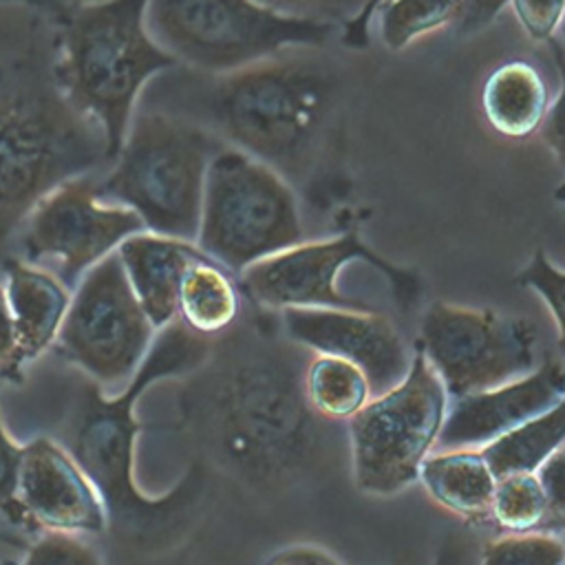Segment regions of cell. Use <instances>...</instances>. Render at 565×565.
<instances>
[{
	"label": "cell",
	"mask_w": 565,
	"mask_h": 565,
	"mask_svg": "<svg viewBox=\"0 0 565 565\" xmlns=\"http://www.w3.org/2000/svg\"><path fill=\"white\" fill-rule=\"evenodd\" d=\"M311 351L258 329L214 338L179 386V426L196 457L258 499L322 483L349 455L347 426L320 417L305 391Z\"/></svg>",
	"instance_id": "1"
},
{
	"label": "cell",
	"mask_w": 565,
	"mask_h": 565,
	"mask_svg": "<svg viewBox=\"0 0 565 565\" xmlns=\"http://www.w3.org/2000/svg\"><path fill=\"white\" fill-rule=\"evenodd\" d=\"M347 79L322 49H289L252 66L207 75H157L139 104L185 117L223 146L276 170L313 207L351 192L342 168Z\"/></svg>",
	"instance_id": "2"
},
{
	"label": "cell",
	"mask_w": 565,
	"mask_h": 565,
	"mask_svg": "<svg viewBox=\"0 0 565 565\" xmlns=\"http://www.w3.org/2000/svg\"><path fill=\"white\" fill-rule=\"evenodd\" d=\"M214 338L188 329L179 318L157 331L141 366L117 393L86 380L62 428V444L97 488L108 532L124 550L157 556L181 545L201 521L212 488V470L196 457L163 494H148L137 481V439L146 430L137 404L163 380L199 369Z\"/></svg>",
	"instance_id": "3"
},
{
	"label": "cell",
	"mask_w": 565,
	"mask_h": 565,
	"mask_svg": "<svg viewBox=\"0 0 565 565\" xmlns=\"http://www.w3.org/2000/svg\"><path fill=\"white\" fill-rule=\"evenodd\" d=\"M108 161L104 130L62 79L57 29L35 24L0 46V243L53 188Z\"/></svg>",
	"instance_id": "4"
},
{
	"label": "cell",
	"mask_w": 565,
	"mask_h": 565,
	"mask_svg": "<svg viewBox=\"0 0 565 565\" xmlns=\"http://www.w3.org/2000/svg\"><path fill=\"white\" fill-rule=\"evenodd\" d=\"M148 0L71 4L55 20L62 79L97 121L110 159L119 150L146 86L177 62L146 31Z\"/></svg>",
	"instance_id": "5"
},
{
	"label": "cell",
	"mask_w": 565,
	"mask_h": 565,
	"mask_svg": "<svg viewBox=\"0 0 565 565\" xmlns=\"http://www.w3.org/2000/svg\"><path fill=\"white\" fill-rule=\"evenodd\" d=\"M221 148L199 124L137 104L97 190L137 214L143 230L194 243L207 168Z\"/></svg>",
	"instance_id": "6"
},
{
	"label": "cell",
	"mask_w": 565,
	"mask_h": 565,
	"mask_svg": "<svg viewBox=\"0 0 565 565\" xmlns=\"http://www.w3.org/2000/svg\"><path fill=\"white\" fill-rule=\"evenodd\" d=\"M340 26L256 0H148L146 31L177 66L223 75L289 49H324Z\"/></svg>",
	"instance_id": "7"
},
{
	"label": "cell",
	"mask_w": 565,
	"mask_h": 565,
	"mask_svg": "<svg viewBox=\"0 0 565 565\" xmlns=\"http://www.w3.org/2000/svg\"><path fill=\"white\" fill-rule=\"evenodd\" d=\"M296 190L269 166L223 146L210 161L196 247L238 276L305 241Z\"/></svg>",
	"instance_id": "8"
},
{
	"label": "cell",
	"mask_w": 565,
	"mask_h": 565,
	"mask_svg": "<svg viewBox=\"0 0 565 565\" xmlns=\"http://www.w3.org/2000/svg\"><path fill=\"white\" fill-rule=\"evenodd\" d=\"M448 411V393L415 349L399 384L373 395L344 422L355 488L373 497H393L417 481L422 461L437 446Z\"/></svg>",
	"instance_id": "9"
},
{
	"label": "cell",
	"mask_w": 565,
	"mask_h": 565,
	"mask_svg": "<svg viewBox=\"0 0 565 565\" xmlns=\"http://www.w3.org/2000/svg\"><path fill=\"white\" fill-rule=\"evenodd\" d=\"M157 329L130 289L117 252L90 267L71 289L57 355L106 393L124 388L141 366Z\"/></svg>",
	"instance_id": "10"
},
{
	"label": "cell",
	"mask_w": 565,
	"mask_h": 565,
	"mask_svg": "<svg viewBox=\"0 0 565 565\" xmlns=\"http://www.w3.org/2000/svg\"><path fill=\"white\" fill-rule=\"evenodd\" d=\"M353 260H364L377 269L404 311H411L419 302L422 280L417 271L380 256L362 241L355 223L331 238L300 241L298 245L267 256L243 269L236 282L252 305L278 313L285 309L318 307L375 309L366 300L351 298L338 289L340 271Z\"/></svg>",
	"instance_id": "11"
},
{
	"label": "cell",
	"mask_w": 565,
	"mask_h": 565,
	"mask_svg": "<svg viewBox=\"0 0 565 565\" xmlns=\"http://www.w3.org/2000/svg\"><path fill=\"white\" fill-rule=\"evenodd\" d=\"M539 331L527 318L437 300L419 324L424 353L448 399L497 388L539 366Z\"/></svg>",
	"instance_id": "12"
},
{
	"label": "cell",
	"mask_w": 565,
	"mask_h": 565,
	"mask_svg": "<svg viewBox=\"0 0 565 565\" xmlns=\"http://www.w3.org/2000/svg\"><path fill=\"white\" fill-rule=\"evenodd\" d=\"M97 174L53 188L18 230L20 258L53 271L68 289L128 236L143 230L137 214L99 194Z\"/></svg>",
	"instance_id": "13"
},
{
	"label": "cell",
	"mask_w": 565,
	"mask_h": 565,
	"mask_svg": "<svg viewBox=\"0 0 565 565\" xmlns=\"http://www.w3.org/2000/svg\"><path fill=\"white\" fill-rule=\"evenodd\" d=\"M282 333L311 353L342 358L369 380L371 395H380L404 380L413 353L397 327L375 309H285Z\"/></svg>",
	"instance_id": "14"
},
{
	"label": "cell",
	"mask_w": 565,
	"mask_h": 565,
	"mask_svg": "<svg viewBox=\"0 0 565 565\" xmlns=\"http://www.w3.org/2000/svg\"><path fill=\"white\" fill-rule=\"evenodd\" d=\"M18 503L31 527L77 536L108 532V516L97 488L68 448L46 435L22 444Z\"/></svg>",
	"instance_id": "15"
},
{
	"label": "cell",
	"mask_w": 565,
	"mask_h": 565,
	"mask_svg": "<svg viewBox=\"0 0 565 565\" xmlns=\"http://www.w3.org/2000/svg\"><path fill=\"white\" fill-rule=\"evenodd\" d=\"M565 397V364L547 358L532 373L497 388L448 399L437 446L444 450L481 448Z\"/></svg>",
	"instance_id": "16"
},
{
	"label": "cell",
	"mask_w": 565,
	"mask_h": 565,
	"mask_svg": "<svg viewBox=\"0 0 565 565\" xmlns=\"http://www.w3.org/2000/svg\"><path fill=\"white\" fill-rule=\"evenodd\" d=\"M205 256L196 243L141 230L117 247V258L141 309L159 331L177 318V294L185 269Z\"/></svg>",
	"instance_id": "17"
},
{
	"label": "cell",
	"mask_w": 565,
	"mask_h": 565,
	"mask_svg": "<svg viewBox=\"0 0 565 565\" xmlns=\"http://www.w3.org/2000/svg\"><path fill=\"white\" fill-rule=\"evenodd\" d=\"M2 287L24 362L46 353L60 333L71 302V289L49 269L22 258L4 260Z\"/></svg>",
	"instance_id": "18"
},
{
	"label": "cell",
	"mask_w": 565,
	"mask_h": 565,
	"mask_svg": "<svg viewBox=\"0 0 565 565\" xmlns=\"http://www.w3.org/2000/svg\"><path fill=\"white\" fill-rule=\"evenodd\" d=\"M417 479L435 503L468 521L490 519L497 477L479 448L430 452Z\"/></svg>",
	"instance_id": "19"
},
{
	"label": "cell",
	"mask_w": 565,
	"mask_h": 565,
	"mask_svg": "<svg viewBox=\"0 0 565 565\" xmlns=\"http://www.w3.org/2000/svg\"><path fill=\"white\" fill-rule=\"evenodd\" d=\"M481 108L501 137L519 141L539 132L550 108V93L530 62L512 60L488 75L481 88Z\"/></svg>",
	"instance_id": "20"
},
{
	"label": "cell",
	"mask_w": 565,
	"mask_h": 565,
	"mask_svg": "<svg viewBox=\"0 0 565 565\" xmlns=\"http://www.w3.org/2000/svg\"><path fill=\"white\" fill-rule=\"evenodd\" d=\"M241 289L225 267L207 256L196 258L183 274L177 294V318L199 335L218 338L234 327Z\"/></svg>",
	"instance_id": "21"
},
{
	"label": "cell",
	"mask_w": 565,
	"mask_h": 565,
	"mask_svg": "<svg viewBox=\"0 0 565 565\" xmlns=\"http://www.w3.org/2000/svg\"><path fill=\"white\" fill-rule=\"evenodd\" d=\"M565 444V397L550 411L512 428L499 439L481 446L497 479L519 472H534L556 448Z\"/></svg>",
	"instance_id": "22"
},
{
	"label": "cell",
	"mask_w": 565,
	"mask_h": 565,
	"mask_svg": "<svg viewBox=\"0 0 565 565\" xmlns=\"http://www.w3.org/2000/svg\"><path fill=\"white\" fill-rule=\"evenodd\" d=\"M305 391L320 417L340 424L351 419L371 399L369 380L355 364L320 353H313L307 364Z\"/></svg>",
	"instance_id": "23"
},
{
	"label": "cell",
	"mask_w": 565,
	"mask_h": 565,
	"mask_svg": "<svg viewBox=\"0 0 565 565\" xmlns=\"http://www.w3.org/2000/svg\"><path fill=\"white\" fill-rule=\"evenodd\" d=\"M463 0H388L377 11L380 40L391 51H402L415 40L459 20Z\"/></svg>",
	"instance_id": "24"
},
{
	"label": "cell",
	"mask_w": 565,
	"mask_h": 565,
	"mask_svg": "<svg viewBox=\"0 0 565 565\" xmlns=\"http://www.w3.org/2000/svg\"><path fill=\"white\" fill-rule=\"evenodd\" d=\"M490 519L510 534L539 530L545 521V494L534 472L497 479Z\"/></svg>",
	"instance_id": "25"
},
{
	"label": "cell",
	"mask_w": 565,
	"mask_h": 565,
	"mask_svg": "<svg viewBox=\"0 0 565 565\" xmlns=\"http://www.w3.org/2000/svg\"><path fill=\"white\" fill-rule=\"evenodd\" d=\"M565 543L550 532L505 534L490 541L479 558V565H561Z\"/></svg>",
	"instance_id": "26"
},
{
	"label": "cell",
	"mask_w": 565,
	"mask_h": 565,
	"mask_svg": "<svg viewBox=\"0 0 565 565\" xmlns=\"http://www.w3.org/2000/svg\"><path fill=\"white\" fill-rule=\"evenodd\" d=\"M516 282L532 289L550 309L558 329V353L565 358V269L556 267L543 249H536L516 274Z\"/></svg>",
	"instance_id": "27"
},
{
	"label": "cell",
	"mask_w": 565,
	"mask_h": 565,
	"mask_svg": "<svg viewBox=\"0 0 565 565\" xmlns=\"http://www.w3.org/2000/svg\"><path fill=\"white\" fill-rule=\"evenodd\" d=\"M15 565H106L86 536L44 530Z\"/></svg>",
	"instance_id": "28"
},
{
	"label": "cell",
	"mask_w": 565,
	"mask_h": 565,
	"mask_svg": "<svg viewBox=\"0 0 565 565\" xmlns=\"http://www.w3.org/2000/svg\"><path fill=\"white\" fill-rule=\"evenodd\" d=\"M547 44H550V53L556 64L561 82H558L556 99L550 104L545 119L539 128V135H541L543 143L550 148V152L554 154V159L565 168V46L561 42H556L554 38ZM554 196L558 201H565V181L561 183V188H556Z\"/></svg>",
	"instance_id": "29"
},
{
	"label": "cell",
	"mask_w": 565,
	"mask_h": 565,
	"mask_svg": "<svg viewBox=\"0 0 565 565\" xmlns=\"http://www.w3.org/2000/svg\"><path fill=\"white\" fill-rule=\"evenodd\" d=\"M22 459V444L15 441L0 413V516L18 527H31L18 503V470Z\"/></svg>",
	"instance_id": "30"
},
{
	"label": "cell",
	"mask_w": 565,
	"mask_h": 565,
	"mask_svg": "<svg viewBox=\"0 0 565 565\" xmlns=\"http://www.w3.org/2000/svg\"><path fill=\"white\" fill-rule=\"evenodd\" d=\"M256 2L285 15L333 22L338 26L353 20L366 4V0H256Z\"/></svg>",
	"instance_id": "31"
},
{
	"label": "cell",
	"mask_w": 565,
	"mask_h": 565,
	"mask_svg": "<svg viewBox=\"0 0 565 565\" xmlns=\"http://www.w3.org/2000/svg\"><path fill=\"white\" fill-rule=\"evenodd\" d=\"M545 494V521L541 530L565 527V444L534 470Z\"/></svg>",
	"instance_id": "32"
},
{
	"label": "cell",
	"mask_w": 565,
	"mask_h": 565,
	"mask_svg": "<svg viewBox=\"0 0 565 565\" xmlns=\"http://www.w3.org/2000/svg\"><path fill=\"white\" fill-rule=\"evenodd\" d=\"M523 31L536 42H550L565 18V0H510Z\"/></svg>",
	"instance_id": "33"
},
{
	"label": "cell",
	"mask_w": 565,
	"mask_h": 565,
	"mask_svg": "<svg viewBox=\"0 0 565 565\" xmlns=\"http://www.w3.org/2000/svg\"><path fill=\"white\" fill-rule=\"evenodd\" d=\"M24 358L18 344L15 324L11 318V309L7 302V294L0 280V384L2 382H22Z\"/></svg>",
	"instance_id": "34"
},
{
	"label": "cell",
	"mask_w": 565,
	"mask_h": 565,
	"mask_svg": "<svg viewBox=\"0 0 565 565\" xmlns=\"http://www.w3.org/2000/svg\"><path fill=\"white\" fill-rule=\"evenodd\" d=\"M510 0H463L455 29L459 35H475L490 26Z\"/></svg>",
	"instance_id": "35"
},
{
	"label": "cell",
	"mask_w": 565,
	"mask_h": 565,
	"mask_svg": "<svg viewBox=\"0 0 565 565\" xmlns=\"http://www.w3.org/2000/svg\"><path fill=\"white\" fill-rule=\"evenodd\" d=\"M388 0H366V4L362 7V11L349 20L347 24L340 26L342 35V44H347L349 49H355V51H362V49H369V42H371V22L375 18V13L382 9V4H386Z\"/></svg>",
	"instance_id": "36"
},
{
	"label": "cell",
	"mask_w": 565,
	"mask_h": 565,
	"mask_svg": "<svg viewBox=\"0 0 565 565\" xmlns=\"http://www.w3.org/2000/svg\"><path fill=\"white\" fill-rule=\"evenodd\" d=\"M265 565H344L333 552L318 545H291L276 552Z\"/></svg>",
	"instance_id": "37"
},
{
	"label": "cell",
	"mask_w": 565,
	"mask_h": 565,
	"mask_svg": "<svg viewBox=\"0 0 565 565\" xmlns=\"http://www.w3.org/2000/svg\"><path fill=\"white\" fill-rule=\"evenodd\" d=\"M435 565H470V554H468L466 543L448 536L437 552Z\"/></svg>",
	"instance_id": "38"
},
{
	"label": "cell",
	"mask_w": 565,
	"mask_h": 565,
	"mask_svg": "<svg viewBox=\"0 0 565 565\" xmlns=\"http://www.w3.org/2000/svg\"><path fill=\"white\" fill-rule=\"evenodd\" d=\"M75 4H90V2H99V0H73Z\"/></svg>",
	"instance_id": "39"
},
{
	"label": "cell",
	"mask_w": 565,
	"mask_h": 565,
	"mask_svg": "<svg viewBox=\"0 0 565 565\" xmlns=\"http://www.w3.org/2000/svg\"><path fill=\"white\" fill-rule=\"evenodd\" d=\"M561 33H563V38H565V18H563V24H561Z\"/></svg>",
	"instance_id": "40"
},
{
	"label": "cell",
	"mask_w": 565,
	"mask_h": 565,
	"mask_svg": "<svg viewBox=\"0 0 565 565\" xmlns=\"http://www.w3.org/2000/svg\"><path fill=\"white\" fill-rule=\"evenodd\" d=\"M561 565H565V558H563V561H561Z\"/></svg>",
	"instance_id": "41"
}]
</instances>
